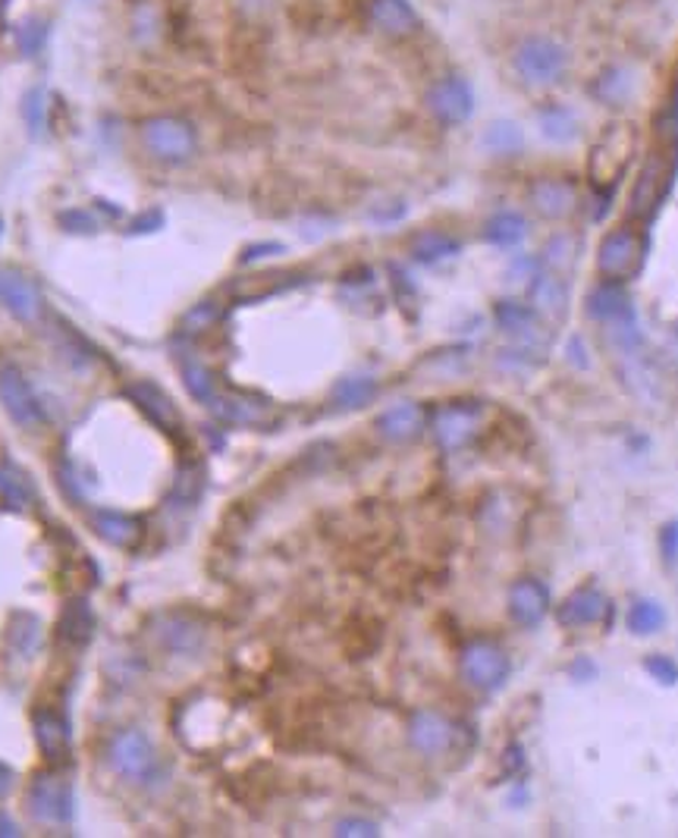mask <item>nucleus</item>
Listing matches in <instances>:
<instances>
[{"label": "nucleus", "instance_id": "nucleus-34", "mask_svg": "<svg viewBox=\"0 0 678 838\" xmlns=\"http://www.w3.org/2000/svg\"><path fill=\"white\" fill-rule=\"evenodd\" d=\"M575 258H578V240L569 236V233L553 236L543 248V267L553 270V273H569L575 267Z\"/></svg>", "mask_w": 678, "mask_h": 838}, {"label": "nucleus", "instance_id": "nucleus-46", "mask_svg": "<svg viewBox=\"0 0 678 838\" xmlns=\"http://www.w3.org/2000/svg\"><path fill=\"white\" fill-rule=\"evenodd\" d=\"M42 35H45V32H42L38 25H28V28H25V32H23V50H25V54H35V50H38V42H42Z\"/></svg>", "mask_w": 678, "mask_h": 838}, {"label": "nucleus", "instance_id": "nucleus-30", "mask_svg": "<svg viewBox=\"0 0 678 838\" xmlns=\"http://www.w3.org/2000/svg\"><path fill=\"white\" fill-rule=\"evenodd\" d=\"M481 144H484L490 154H518L522 151V144H525V132H522V126L512 120H496L490 123L484 129V136H481Z\"/></svg>", "mask_w": 678, "mask_h": 838}, {"label": "nucleus", "instance_id": "nucleus-18", "mask_svg": "<svg viewBox=\"0 0 678 838\" xmlns=\"http://www.w3.org/2000/svg\"><path fill=\"white\" fill-rule=\"evenodd\" d=\"M0 305L7 309V312L13 314L16 321H35L38 314H42V292L38 287L20 273V270H10V267H0Z\"/></svg>", "mask_w": 678, "mask_h": 838}, {"label": "nucleus", "instance_id": "nucleus-21", "mask_svg": "<svg viewBox=\"0 0 678 838\" xmlns=\"http://www.w3.org/2000/svg\"><path fill=\"white\" fill-rule=\"evenodd\" d=\"M587 314H591L600 327H606V324L634 317V305H631V295L626 292L622 283L604 280L600 287H594L587 292Z\"/></svg>", "mask_w": 678, "mask_h": 838}, {"label": "nucleus", "instance_id": "nucleus-20", "mask_svg": "<svg viewBox=\"0 0 678 838\" xmlns=\"http://www.w3.org/2000/svg\"><path fill=\"white\" fill-rule=\"evenodd\" d=\"M367 20L371 25L381 32V35H389V38H406V35H414L418 32V13L409 0H371L367 3Z\"/></svg>", "mask_w": 678, "mask_h": 838}, {"label": "nucleus", "instance_id": "nucleus-3", "mask_svg": "<svg viewBox=\"0 0 678 838\" xmlns=\"http://www.w3.org/2000/svg\"><path fill=\"white\" fill-rule=\"evenodd\" d=\"M107 764L114 767L117 776L129 779V782H139V785L161 779V757H157L151 738L139 729H126V732H117L110 738Z\"/></svg>", "mask_w": 678, "mask_h": 838}, {"label": "nucleus", "instance_id": "nucleus-38", "mask_svg": "<svg viewBox=\"0 0 678 838\" xmlns=\"http://www.w3.org/2000/svg\"><path fill=\"white\" fill-rule=\"evenodd\" d=\"M0 500L10 509H25L28 500H32L28 480L20 472H13V468H0Z\"/></svg>", "mask_w": 678, "mask_h": 838}, {"label": "nucleus", "instance_id": "nucleus-14", "mask_svg": "<svg viewBox=\"0 0 678 838\" xmlns=\"http://www.w3.org/2000/svg\"><path fill=\"white\" fill-rule=\"evenodd\" d=\"M528 198H531L534 211L543 220H569L578 211V186L572 179H562V176L534 179Z\"/></svg>", "mask_w": 678, "mask_h": 838}, {"label": "nucleus", "instance_id": "nucleus-2", "mask_svg": "<svg viewBox=\"0 0 678 838\" xmlns=\"http://www.w3.org/2000/svg\"><path fill=\"white\" fill-rule=\"evenodd\" d=\"M512 67H515V75L531 85V89H547V85H557L559 79L569 70V54L565 48L553 42V38H543V35H531L525 38L515 54H512Z\"/></svg>", "mask_w": 678, "mask_h": 838}, {"label": "nucleus", "instance_id": "nucleus-31", "mask_svg": "<svg viewBox=\"0 0 678 838\" xmlns=\"http://www.w3.org/2000/svg\"><path fill=\"white\" fill-rule=\"evenodd\" d=\"M626 625H629L631 635L638 638H647V635H656L663 625H666V609L656 603V600H634L629 606V616H626Z\"/></svg>", "mask_w": 678, "mask_h": 838}, {"label": "nucleus", "instance_id": "nucleus-40", "mask_svg": "<svg viewBox=\"0 0 678 838\" xmlns=\"http://www.w3.org/2000/svg\"><path fill=\"white\" fill-rule=\"evenodd\" d=\"M23 117L28 132H32V136H42V129H45V92H42V89H32V92L25 95Z\"/></svg>", "mask_w": 678, "mask_h": 838}, {"label": "nucleus", "instance_id": "nucleus-41", "mask_svg": "<svg viewBox=\"0 0 678 838\" xmlns=\"http://www.w3.org/2000/svg\"><path fill=\"white\" fill-rule=\"evenodd\" d=\"M337 836L342 838H371V836H381V829H377V823H371V819H359V816H349V819H339L337 823Z\"/></svg>", "mask_w": 678, "mask_h": 838}, {"label": "nucleus", "instance_id": "nucleus-27", "mask_svg": "<svg viewBox=\"0 0 678 838\" xmlns=\"http://www.w3.org/2000/svg\"><path fill=\"white\" fill-rule=\"evenodd\" d=\"M528 236V220L518 211H496L484 223V240L496 248H515Z\"/></svg>", "mask_w": 678, "mask_h": 838}, {"label": "nucleus", "instance_id": "nucleus-49", "mask_svg": "<svg viewBox=\"0 0 678 838\" xmlns=\"http://www.w3.org/2000/svg\"><path fill=\"white\" fill-rule=\"evenodd\" d=\"M0 236H3V217H0Z\"/></svg>", "mask_w": 678, "mask_h": 838}, {"label": "nucleus", "instance_id": "nucleus-11", "mask_svg": "<svg viewBox=\"0 0 678 838\" xmlns=\"http://www.w3.org/2000/svg\"><path fill=\"white\" fill-rule=\"evenodd\" d=\"M424 104L431 110V117L443 126H459L475 114V92L468 85V79L461 75H443L428 89Z\"/></svg>", "mask_w": 678, "mask_h": 838}, {"label": "nucleus", "instance_id": "nucleus-6", "mask_svg": "<svg viewBox=\"0 0 678 838\" xmlns=\"http://www.w3.org/2000/svg\"><path fill=\"white\" fill-rule=\"evenodd\" d=\"M142 144L148 154L161 164H189L198 151V136L186 120L179 117H151L142 123Z\"/></svg>", "mask_w": 678, "mask_h": 838}, {"label": "nucleus", "instance_id": "nucleus-10", "mask_svg": "<svg viewBox=\"0 0 678 838\" xmlns=\"http://www.w3.org/2000/svg\"><path fill=\"white\" fill-rule=\"evenodd\" d=\"M481 418H484V406L481 403H449V406L434 411L431 431H434L436 443L446 453H456V450L471 443V437L481 428Z\"/></svg>", "mask_w": 678, "mask_h": 838}, {"label": "nucleus", "instance_id": "nucleus-1", "mask_svg": "<svg viewBox=\"0 0 678 838\" xmlns=\"http://www.w3.org/2000/svg\"><path fill=\"white\" fill-rule=\"evenodd\" d=\"M678 173V144L663 142L656 144L654 151L647 154L644 167L638 173V183L631 189V214L641 220H651L656 214V208L663 205V198L669 195Z\"/></svg>", "mask_w": 678, "mask_h": 838}, {"label": "nucleus", "instance_id": "nucleus-48", "mask_svg": "<svg viewBox=\"0 0 678 838\" xmlns=\"http://www.w3.org/2000/svg\"><path fill=\"white\" fill-rule=\"evenodd\" d=\"M13 836H20V826H16L10 816L0 814V838H13Z\"/></svg>", "mask_w": 678, "mask_h": 838}, {"label": "nucleus", "instance_id": "nucleus-5", "mask_svg": "<svg viewBox=\"0 0 678 838\" xmlns=\"http://www.w3.org/2000/svg\"><path fill=\"white\" fill-rule=\"evenodd\" d=\"M631 151H634V126H629V123L609 126L597 139V144L591 148V164H587L591 183L597 189H606V186L612 189L629 170Z\"/></svg>", "mask_w": 678, "mask_h": 838}, {"label": "nucleus", "instance_id": "nucleus-12", "mask_svg": "<svg viewBox=\"0 0 678 838\" xmlns=\"http://www.w3.org/2000/svg\"><path fill=\"white\" fill-rule=\"evenodd\" d=\"M208 408L226 424H243V428H267L273 421V406L255 396V393H239V389H218Z\"/></svg>", "mask_w": 678, "mask_h": 838}, {"label": "nucleus", "instance_id": "nucleus-15", "mask_svg": "<svg viewBox=\"0 0 678 838\" xmlns=\"http://www.w3.org/2000/svg\"><path fill=\"white\" fill-rule=\"evenodd\" d=\"M550 591L540 578H518L508 587V616L522 628H537L550 616Z\"/></svg>", "mask_w": 678, "mask_h": 838}, {"label": "nucleus", "instance_id": "nucleus-9", "mask_svg": "<svg viewBox=\"0 0 678 838\" xmlns=\"http://www.w3.org/2000/svg\"><path fill=\"white\" fill-rule=\"evenodd\" d=\"M25 807H28V814L35 816L38 823H50V826L70 823V816H73V791H70V785L60 776L42 772V776H35V782L25 791Z\"/></svg>", "mask_w": 678, "mask_h": 838}, {"label": "nucleus", "instance_id": "nucleus-44", "mask_svg": "<svg viewBox=\"0 0 678 838\" xmlns=\"http://www.w3.org/2000/svg\"><path fill=\"white\" fill-rule=\"evenodd\" d=\"M283 252V245L280 242H265V245H252V248H245L243 261H258V258H267V255H280Z\"/></svg>", "mask_w": 678, "mask_h": 838}, {"label": "nucleus", "instance_id": "nucleus-26", "mask_svg": "<svg viewBox=\"0 0 678 838\" xmlns=\"http://www.w3.org/2000/svg\"><path fill=\"white\" fill-rule=\"evenodd\" d=\"M461 252V242L440 230H424L412 240V258L421 264H440L456 258Z\"/></svg>", "mask_w": 678, "mask_h": 838}, {"label": "nucleus", "instance_id": "nucleus-7", "mask_svg": "<svg viewBox=\"0 0 678 838\" xmlns=\"http://www.w3.org/2000/svg\"><path fill=\"white\" fill-rule=\"evenodd\" d=\"M459 666L461 678L478 691H500L512 672L508 653L493 641H471L461 650Z\"/></svg>", "mask_w": 678, "mask_h": 838}, {"label": "nucleus", "instance_id": "nucleus-17", "mask_svg": "<svg viewBox=\"0 0 678 838\" xmlns=\"http://www.w3.org/2000/svg\"><path fill=\"white\" fill-rule=\"evenodd\" d=\"M606 616H609V597L594 584L572 591L557 606V622L562 628H591V625L604 622Z\"/></svg>", "mask_w": 678, "mask_h": 838}, {"label": "nucleus", "instance_id": "nucleus-8", "mask_svg": "<svg viewBox=\"0 0 678 838\" xmlns=\"http://www.w3.org/2000/svg\"><path fill=\"white\" fill-rule=\"evenodd\" d=\"M0 406L25 431L45 424V408L16 364H0Z\"/></svg>", "mask_w": 678, "mask_h": 838}, {"label": "nucleus", "instance_id": "nucleus-47", "mask_svg": "<svg viewBox=\"0 0 678 838\" xmlns=\"http://www.w3.org/2000/svg\"><path fill=\"white\" fill-rule=\"evenodd\" d=\"M13 785H16V772L7 764H0V798H7L13 791Z\"/></svg>", "mask_w": 678, "mask_h": 838}, {"label": "nucleus", "instance_id": "nucleus-35", "mask_svg": "<svg viewBox=\"0 0 678 838\" xmlns=\"http://www.w3.org/2000/svg\"><path fill=\"white\" fill-rule=\"evenodd\" d=\"M179 368H183V381H186V389L192 393L198 403H204V406H208V403L214 399V393L220 389V384L214 381V374H211V371H208L201 361H195V359H186L183 364H179Z\"/></svg>", "mask_w": 678, "mask_h": 838}, {"label": "nucleus", "instance_id": "nucleus-33", "mask_svg": "<svg viewBox=\"0 0 678 838\" xmlns=\"http://www.w3.org/2000/svg\"><path fill=\"white\" fill-rule=\"evenodd\" d=\"M161 638H164V644L170 650H176V653H192L201 647V628L192 625L189 619H183V616H167V628L161 631Z\"/></svg>", "mask_w": 678, "mask_h": 838}, {"label": "nucleus", "instance_id": "nucleus-19", "mask_svg": "<svg viewBox=\"0 0 678 838\" xmlns=\"http://www.w3.org/2000/svg\"><path fill=\"white\" fill-rule=\"evenodd\" d=\"M409 742L424 757H440L456 742V725L434 710H421L409 722Z\"/></svg>", "mask_w": 678, "mask_h": 838}, {"label": "nucleus", "instance_id": "nucleus-45", "mask_svg": "<svg viewBox=\"0 0 678 838\" xmlns=\"http://www.w3.org/2000/svg\"><path fill=\"white\" fill-rule=\"evenodd\" d=\"M161 223H164V214H161V211H151L148 217H139V220L129 226V233H154V230H161Z\"/></svg>", "mask_w": 678, "mask_h": 838}, {"label": "nucleus", "instance_id": "nucleus-28", "mask_svg": "<svg viewBox=\"0 0 678 838\" xmlns=\"http://www.w3.org/2000/svg\"><path fill=\"white\" fill-rule=\"evenodd\" d=\"M95 631V616H92V606L85 597H75L67 603L63 609V619H60V638L70 641V644H85Z\"/></svg>", "mask_w": 678, "mask_h": 838}, {"label": "nucleus", "instance_id": "nucleus-25", "mask_svg": "<svg viewBox=\"0 0 678 838\" xmlns=\"http://www.w3.org/2000/svg\"><path fill=\"white\" fill-rule=\"evenodd\" d=\"M129 396H132V403L142 408L154 424H161V428H167V431H176V428H179V415H176V408H173V399H170L161 386L148 384L145 381V384L129 386Z\"/></svg>", "mask_w": 678, "mask_h": 838}, {"label": "nucleus", "instance_id": "nucleus-43", "mask_svg": "<svg viewBox=\"0 0 678 838\" xmlns=\"http://www.w3.org/2000/svg\"><path fill=\"white\" fill-rule=\"evenodd\" d=\"M60 223H63V226H70L73 233H92V230L97 226V223H92V220H89V214H85V211H70V214H60Z\"/></svg>", "mask_w": 678, "mask_h": 838}, {"label": "nucleus", "instance_id": "nucleus-22", "mask_svg": "<svg viewBox=\"0 0 678 838\" xmlns=\"http://www.w3.org/2000/svg\"><path fill=\"white\" fill-rule=\"evenodd\" d=\"M428 424V415L424 408L414 406V403H399V406L387 408L381 418H377V433L389 440V443H409L418 433L424 431Z\"/></svg>", "mask_w": 678, "mask_h": 838}, {"label": "nucleus", "instance_id": "nucleus-13", "mask_svg": "<svg viewBox=\"0 0 678 838\" xmlns=\"http://www.w3.org/2000/svg\"><path fill=\"white\" fill-rule=\"evenodd\" d=\"M493 321H496V327L503 334L518 339L525 349H543L550 342V330L543 327V317L534 312L531 305H525V302H512V299L500 302L493 309Z\"/></svg>", "mask_w": 678, "mask_h": 838}, {"label": "nucleus", "instance_id": "nucleus-29", "mask_svg": "<svg viewBox=\"0 0 678 838\" xmlns=\"http://www.w3.org/2000/svg\"><path fill=\"white\" fill-rule=\"evenodd\" d=\"M537 123H540V132H543V139H550V142L565 144L572 142L575 136H578V117H575V110H569V107H562V104H550V107H543L540 114H537Z\"/></svg>", "mask_w": 678, "mask_h": 838}, {"label": "nucleus", "instance_id": "nucleus-39", "mask_svg": "<svg viewBox=\"0 0 678 838\" xmlns=\"http://www.w3.org/2000/svg\"><path fill=\"white\" fill-rule=\"evenodd\" d=\"M644 672H647L654 682L666 685V688L678 685V663L673 656H666V653H651V656H644Z\"/></svg>", "mask_w": 678, "mask_h": 838}, {"label": "nucleus", "instance_id": "nucleus-37", "mask_svg": "<svg viewBox=\"0 0 678 838\" xmlns=\"http://www.w3.org/2000/svg\"><path fill=\"white\" fill-rule=\"evenodd\" d=\"M631 92V79L626 70H606L600 79H597V85H594V95L600 97L604 104H622Z\"/></svg>", "mask_w": 678, "mask_h": 838}, {"label": "nucleus", "instance_id": "nucleus-16", "mask_svg": "<svg viewBox=\"0 0 678 838\" xmlns=\"http://www.w3.org/2000/svg\"><path fill=\"white\" fill-rule=\"evenodd\" d=\"M528 305L540 317L553 321V324H562L565 314H569V305H572V289H569V280L562 273H553V270H537L528 287Z\"/></svg>", "mask_w": 678, "mask_h": 838}, {"label": "nucleus", "instance_id": "nucleus-32", "mask_svg": "<svg viewBox=\"0 0 678 838\" xmlns=\"http://www.w3.org/2000/svg\"><path fill=\"white\" fill-rule=\"evenodd\" d=\"M374 396H377V384L371 377H342L330 393V403L337 408H364Z\"/></svg>", "mask_w": 678, "mask_h": 838}, {"label": "nucleus", "instance_id": "nucleus-36", "mask_svg": "<svg viewBox=\"0 0 678 838\" xmlns=\"http://www.w3.org/2000/svg\"><path fill=\"white\" fill-rule=\"evenodd\" d=\"M201 487H204V475H201V468H195V465H183V468H179V475H176V484H173V503L183 505V509H189V505L198 503Z\"/></svg>", "mask_w": 678, "mask_h": 838}, {"label": "nucleus", "instance_id": "nucleus-42", "mask_svg": "<svg viewBox=\"0 0 678 838\" xmlns=\"http://www.w3.org/2000/svg\"><path fill=\"white\" fill-rule=\"evenodd\" d=\"M659 552H663V559L673 566L678 562V522H666L663 531H659Z\"/></svg>", "mask_w": 678, "mask_h": 838}, {"label": "nucleus", "instance_id": "nucleus-24", "mask_svg": "<svg viewBox=\"0 0 678 838\" xmlns=\"http://www.w3.org/2000/svg\"><path fill=\"white\" fill-rule=\"evenodd\" d=\"M35 738H38V747H42V754L48 757L50 764L67 760L70 729H67V719L60 717V713H54V710L35 713Z\"/></svg>", "mask_w": 678, "mask_h": 838}, {"label": "nucleus", "instance_id": "nucleus-23", "mask_svg": "<svg viewBox=\"0 0 678 838\" xmlns=\"http://www.w3.org/2000/svg\"><path fill=\"white\" fill-rule=\"evenodd\" d=\"M92 525H95L97 537H104L110 547H120V550H132L142 540V522L126 512L97 509L92 515Z\"/></svg>", "mask_w": 678, "mask_h": 838}, {"label": "nucleus", "instance_id": "nucleus-4", "mask_svg": "<svg viewBox=\"0 0 678 838\" xmlns=\"http://www.w3.org/2000/svg\"><path fill=\"white\" fill-rule=\"evenodd\" d=\"M644 258H647V236L631 226H619L600 240L597 270L604 280L626 283L631 277H638V270L644 267Z\"/></svg>", "mask_w": 678, "mask_h": 838}]
</instances>
